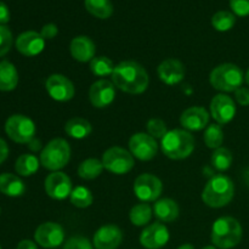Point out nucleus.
<instances>
[{
	"instance_id": "nucleus-32",
	"label": "nucleus",
	"mask_w": 249,
	"mask_h": 249,
	"mask_svg": "<svg viewBox=\"0 0 249 249\" xmlns=\"http://www.w3.org/2000/svg\"><path fill=\"white\" fill-rule=\"evenodd\" d=\"M224 142V131L221 125H219L218 123L211 124L206 128V131H204V143L207 145V147L213 148V150H216V148L221 147Z\"/></svg>"
},
{
	"instance_id": "nucleus-4",
	"label": "nucleus",
	"mask_w": 249,
	"mask_h": 249,
	"mask_svg": "<svg viewBox=\"0 0 249 249\" xmlns=\"http://www.w3.org/2000/svg\"><path fill=\"white\" fill-rule=\"evenodd\" d=\"M160 148L170 160H185L190 157L195 150L194 135L185 129L169 130L160 141Z\"/></svg>"
},
{
	"instance_id": "nucleus-9",
	"label": "nucleus",
	"mask_w": 249,
	"mask_h": 249,
	"mask_svg": "<svg viewBox=\"0 0 249 249\" xmlns=\"http://www.w3.org/2000/svg\"><path fill=\"white\" fill-rule=\"evenodd\" d=\"M162 190V181L156 175L148 173L139 175L134 181V194L143 203L158 201Z\"/></svg>"
},
{
	"instance_id": "nucleus-39",
	"label": "nucleus",
	"mask_w": 249,
	"mask_h": 249,
	"mask_svg": "<svg viewBox=\"0 0 249 249\" xmlns=\"http://www.w3.org/2000/svg\"><path fill=\"white\" fill-rule=\"evenodd\" d=\"M235 99L241 106H249V89L241 87L235 91Z\"/></svg>"
},
{
	"instance_id": "nucleus-16",
	"label": "nucleus",
	"mask_w": 249,
	"mask_h": 249,
	"mask_svg": "<svg viewBox=\"0 0 249 249\" xmlns=\"http://www.w3.org/2000/svg\"><path fill=\"white\" fill-rule=\"evenodd\" d=\"M169 238V230L164 224L153 223L143 229L140 235V243L146 249H160L167 245Z\"/></svg>"
},
{
	"instance_id": "nucleus-13",
	"label": "nucleus",
	"mask_w": 249,
	"mask_h": 249,
	"mask_svg": "<svg viewBox=\"0 0 249 249\" xmlns=\"http://www.w3.org/2000/svg\"><path fill=\"white\" fill-rule=\"evenodd\" d=\"M45 192L49 197L62 201L72 194V181L70 177L62 172H53L45 179Z\"/></svg>"
},
{
	"instance_id": "nucleus-11",
	"label": "nucleus",
	"mask_w": 249,
	"mask_h": 249,
	"mask_svg": "<svg viewBox=\"0 0 249 249\" xmlns=\"http://www.w3.org/2000/svg\"><path fill=\"white\" fill-rule=\"evenodd\" d=\"M129 150L133 157L147 162L157 156L158 143L156 139L148 134L136 133L129 140Z\"/></svg>"
},
{
	"instance_id": "nucleus-1",
	"label": "nucleus",
	"mask_w": 249,
	"mask_h": 249,
	"mask_svg": "<svg viewBox=\"0 0 249 249\" xmlns=\"http://www.w3.org/2000/svg\"><path fill=\"white\" fill-rule=\"evenodd\" d=\"M111 77L114 87L131 95L142 94L150 84L147 71L135 61H123L116 65Z\"/></svg>"
},
{
	"instance_id": "nucleus-46",
	"label": "nucleus",
	"mask_w": 249,
	"mask_h": 249,
	"mask_svg": "<svg viewBox=\"0 0 249 249\" xmlns=\"http://www.w3.org/2000/svg\"><path fill=\"white\" fill-rule=\"evenodd\" d=\"M245 80H246V83H247L248 87H249V68H248L247 73H246V74H245Z\"/></svg>"
},
{
	"instance_id": "nucleus-42",
	"label": "nucleus",
	"mask_w": 249,
	"mask_h": 249,
	"mask_svg": "<svg viewBox=\"0 0 249 249\" xmlns=\"http://www.w3.org/2000/svg\"><path fill=\"white\" fill-rule=\"evenodd\" d=\"M7 156H9V146H7V143L0 138V164L6 160Z\"/></svg>"
},
{
	"instance_id": "nucleus-22",
	"label": "nucleus",
	"mask_w": 249,
	"mask_h": 249,
	"mask_svg": "<svg viewBox=\"0 0 249 249\" xmlns=\"http://www.w3.org/2000/svg\"><path fill=\"white\" fill-rule=\"evenodd\" d=\"M153 214L160 223H172L177 220L180 214L179 206L170 198H162L155 202Z\"/></svg>"
},
{
	"instance_id": "nucleus-5",
	"label": "nucleus",
	"mask_w": 249,
	"mask_h": 249,
	"mask_svg": "<svg viewBox=\"0 0 249 249\" xmlns=\"http://www.w3.org/2000/svg\"><path fill=\"white\" fill-rule=\"evenodd\" d=\"M245 74L235 63H223L214 68L209 74V83L214 89L224 92H235L242 87Z\"/></svg>"
},
{
	"instance_id": "nucleus-3",
	"label": "nucleus",
	"mask_w": 249,
	"mask_h": 249,
	"mask_svg": "<svg viewBox=\"0 0 249 249\" xmlns=\"http://www.w3.org/2000/svg\"><path fill=\"white\" fill-rule=\"evenodd\" d=\"M243 230L240 221L232 216H221L216 219L212 228V242L214 247L231 249L240 245Z\"/></svg>"
},
{
	"instance_id": "nucleus-8",
	"label": "nucleus",
	"mask_w": 249,
	"mask_h": 249,
	"mask_svg": "<svg viewBox=\"0 0 249 249\" xmlns=\"http://www.w3.org/2000/svg\"><path fill=\"white\" fill-rule=\"evenodd\" d=\"M101 160L105 169L116 175L126 174L133 169L135 164L133 155L125 148L118 147V146L105 151Z\"/></svg>"
},
{
	"instance_id": "nucleus-25",
	"label": "nucleus",
	"mask_w": 249,
	"mask_h": 249,
	"mask_svg": "<svg viewBox=\"0 0 249 249\" xmlns=\"http://www.w3.org/2000/svg\"><path fill=\"white\" fill-rule=\"evenodd\" d=\"M65 131L68 136L77 140H82V139L88 138L91 134L92 126L89 121L80 117H74L71 118L67 123L65 124Z\"/></svg>"
},
{
	"instance_id": "nucleus-20",
	"label": "nucleus",
	"mask_w": 249,
	"mask_h": 249,
	"mask_svg": "<svg viewBox=\"0 0 249 249\" xmlns=\"http://www.w3.org/2000/svg\"><path fill=\"white\" fill-rule=\"evenodd\" d=\"M157 73L160 79L164 84L173 87V85L180 84L185 78V67L179 60L175 58H168L160 62L158 66Z\"/></svg>"
},
{
	"instance_id": "nucleus-37",
	"label": "nucleus",
	"mask_w": 249,
	"mask_h": 249,
	"mask_svg": "<svg viewBox=\"0 0 249 249\" xmlns=\"http://www.w3.org/2000/svg\"><path fill=\"white\" fill-rule=\"evenodd\" d=\"M94 245L83 236H73L63 245V249H94Z\"/></svg>"
},
{
	"instance_id": "nucleus-41",
	"label": "nucleus",
	"mask_w": 249,
	"mask_h": 249,
	"mask_svg": "<svg viewBox=\"0 0 249 249\" xmlns=\"http://www.w3.org/2000/svg\"><path fill=\"white\" fill-rule=\"evenodd\" d=\"M10 21V10L2 1H0V26H5Z\"/></svg>"
},
{
	"instance_id": "nucleus-14",
	"label": "nucleus",
	"mask_w": 249,
	"mask_h": 249,
	"mask_svg": "<svg viewBox=\"0 0 249 249\" xmlns=\"http://www.w3.org/2000/svg\"><path fill=\"white\" fill-rule=\"evenodd\" d=\"M236 104L226 94H218L211 101V116L219 125L228 124L235 118Z\"/></svg>"
},
{
	"instance_id": "nucleus-15",
	"label": "nucleus",
	"mask_w": 249,
	"mask_h": 249,
	"mask_svg": "<svg viewBox=\"0 0 249 249\" xmlns=\"http://www.w3.org/2000/svg\"><path fill=\"white\" fill-rule=\"evenodd\" d=\"M116 99V87L107 79H99L89 89V100L96 108L108 107Z\"/></svg>"
},
{
	"instance_id": "nucleus-38",
	"label": "nucleus",
	"mask_w": 249,
	"mask_h": 249,
	"mask_svg": "<svg viewBox=\"0 0 249 249\" xmlns=\"http://www.w3.org/2000/svg\"><path fill=\"white\" fill-rule=\"evenodd\" d=\"M230 7L233 14L240 17L249 15V0H230Z\"/></svg>"
},
{
	"instance_id": "nucleus-7",
	"label": "nucleus",
	"mask_w": 249,
	"mask_h": 249,
	"mask_svg": "<svg viewBox=\"0 0 249 249\" xmlns=\"http://www.w3.org/2000/svg\"><path fill=\"white\" fill-rule=\"evenodd\" d=\"M5 131L12 141L28 145L36 138V124L23 114H14L5 123Z\"/></svg>"
},
{
	"instance_id": "nucleus-18",
	"label": "nucleus",
	"mask_w": 249,
	"mask_h": 249,
	"mask_svg": "<svg viewBox=\"0 0 249 249\" xmlns=\"http://www.w3.org/2000/svg\"><path fill=\"white\" fill-rule=\"evenodd\" d=\"M123 241V232L116 225H104L95 232L92 245L96 249H117Z\"/></svg>"
},
{
	"instance_id": "nucleus-36",
	"label": "nucleus",
	"mask_w": 249,
	"mask_h": 249,
	"mask_svg": "<svg viewBox=\"0 0 249 249\" xmlns=\"http://www.w3.org/2000/svg\"><path fill=\"white\" fill-rule=\"evenodd\" d=\"M14 38L12 33L6 26H0V57L6 55L11 50Z\"/></svg>"
},
{
	"instance_id": "nucleus-24",
	"label": "nucleus",
	"mask_w": 249,
	"mask_h": 249,
	"mask_svg": "<svg viewBox=\"0 0 249 249\" xmlns=\"http://www.w3.org/2000/svg\"><path fill=\"white\" fill-rule=\"evenodd\" d=\"M18 84V73L10 61L0 62V90L12 91Z\"/></svg>"
},
{
	"instance_id": "nucleus-27",
	"label": "nucleus",
	"mask_w": 249,
	"mask_h": 249,
	"mask_svg": "<svg viewBox=\"0 0 249 249\" xmlns=\"http://www.w3.org/2000/svg\"><path fill=\"white\" fill-rule=\"evenodd\" d=\"M104 169L102 160L97 158H88L78 167V175L84 180H94L102 174Z\"/></svg>"
},
{
	"instance_id": "nucleus-29",
	"label": "nucleus",
	"mask_w": 249,
	"mask_h": 249,
	"mask_svg": "<svg viewBox=\"0 0 249 249\" xmlns=\"http://www.w3.org/2000/svg\"><path fill=\"white\" fill-rule=\"evenodd\" d=\"M153 215V209L148 203H139L130 209L129 219L135 226H145L151 221Z\"/></svg>"
},
{
	"instance_id": "nucleus-6",
	"label": "nucleus",
	"mask_w": 249,
	"mask_h": 249,
	"mask_svg": "<svg viewBox=\"0 0 249 249\" xmlns=\"http://www.w3.org/2000/svg\"><path fill=\"white\" fill-rule=\"evenodd\" d=\"M71 160V146L65 139H53L40 153V164L51 172H60Z\"/></svg>"
},
{
	"instance_id": "nucleus-48",
	"label": "nucleus",
	"mask_w": 249,
	"mask_h": 249,
	"mask_svg": "<svg viewBox=\"0 0 249 249\" xmlns=\"http://www.w3.org/2000/svg\"><path fill=\"white\" fill-rule=\"evenodd\" d=\"M0 249H1V247H0Z\"/></svg>"
},
{
	"instance_id": "nucleus-34",
	"label": "nucleus",
	"mask_w": 249,
	"mask_h": 249,
	"mask_svg": "<svg viewBox=\"0 0 249 249\" xmlns=\"http://www.w3.org/2000/svg\"><path fill=\"white\" fill-rule=\"evenodd\" d=\"M236 16L230 11H218L212 17V26L219 32H228L235 26Z\"/></svg>"
},
{
	"instance_id": "nucleus-40",
	"label": "nucleus",
	"mask_w": 249,
	"mask_h": 249,
	"mask_svg": "<svg viewBox=\"0 0 249 249\" xmlns=\"http://www.w3.org/2000/svg\"><path fill=\"white\" fill-rule=\"evenodd\" d=\"M57 34H58V28L57 26L53 23L45 24L40 31V36H43L45 40H48V39H53Z\"/></svg>"
},
{
	"instance_id": "nucleus-26",
	"label": "nucleus",
	"mask_w": 249,
	"mask_h": 249,
	"mask_svg": "<svg viewBox=\"0 0 249 249\" xmlns=\"http://www.w3.org/2000/svg\"><path fill=\"white\" fill-rule=\"evenodd\" d=\"M84 5L89 14L100 19L109 18L113 14L111 0H84Z\"/></svg>"
},
{
	"instance_id": "nucleus-30",
	"label": "nucleus",
	"mask_w": 249,
	"mask_h": 249,
	"mask_svg": "<svg viewBox=\"0 0 249 249\" xmlns=\"http://www.w3.org/2000/svg\"><path fill=\"white\" fill-rule=\"evenodd\" d=\"M114 63L111 58L106 56H96L90 61V71L96 77H107L112 75L114 71Z\"/></svg>"
},
{
	"instance_id": "nucleus-21",
	"label": "nucleus",
	"mask_w": 249,
	"mask_h": 249,
	"mask_svg": "<svg viewBox=\"0 0 249 249\" xmlns=\"http://www.w3.org/2000/svg\"><path fill=\"white\" fill-rule=\"evenodd\" d=\"M70 50L72 57L78 62H90L95 57L96 45L89 36H78L71 41Z\"/></svg>"
},
{
	"instance_id": "nucleus-31",
	"label": "nucleus",
	"mask_w": 249,
	"mask_h": 249,
	"mask_svg": "<svg viewBox=\"0 0 249 249\" xmlns=\"http://www.w3.org/2000/svg\"><path fill=\"white\" fill-rule=\"evenodd\" d=\"M232 153L229 148L219 147L214 150L213 155H212L211 162L213 167L219 172H225L232 164Z\"/></svg>"
},
{
	"instance_id": "nucleus-44",
	"label": "nucleus",
	"mask_w": 249,
	"mask_h": 249,
	"mask_svg": "<svg viewBox=\"0 0 249 249\" xmlns=\"http://www.w3.org/2000/svg\"><path fill=\"white\" fill-rule=\"evenodd\" d=\"M28 148L31 151H33V152H38V151L41 150V141L34 138L33 140L28 143Z\"/></svg>"
},
{
	"instance_id": "nucleus-47",
	"label": "nucleus",
	"mask_w": 249,
	"mask_h": 249,
	"mask_svg": "<svg viewBox=\"0 0 249 249\" xmlns=\"http://www.w3.org/2000/svg\"><path fill=\"white\" fill-rule=\"evenodd\" d=\"M202 249H216V247H214V246H206V247H203Z\"/></svg>"
},
{
	"instance_id": "nucleus-33",
	"label": "nucleus",
	"mask_w": 249,
	"mask_h": 249,
	"mask_svg": "<svg viewBox=\"0 0 249 249\" xmlns=\"http://www.w3.org/2000/svg\"><path fill=\"white\" fill-rule=\"evenodd\" d=\"M70 201L77 208L84 209L91 206L92 202H94V197H92L91 191L89 189L84 186H78L71 194Z\"/></svg>"
},
{
	"instance_id": "nucleus-19",
	"label": "nucleus",
	"mask_w": 249,
	"mask_h": 249,
	"mask_svg": "<svg viewBox=\"0 0 249 249\" xmlns=\"http://www.w3.org/2000/svg\"><path fill=\"white\" fill-rule=\"evenodd\" d=\"M209 117H211V114L208 113L206 108L194 106L182 112L181 116H180V124L185 130L199 131L208 126Z\"/></svg>"
},
{
	"instance_id": "nucleus-43",
	"label": "nucleus",
	"mask_w": 249,
	"mask_h": 249,
	"mask_svg": "<svg viewBox=\"0 0 249 249\" xmlns=\"http://www.w3.org/2000/svg\"><path fill=\"white\" fill-rule=\"evenodd\" d=\"M17 249H38L36 243L31 240H22L21 242L17 245Z\"/></svg>"
},
{
	"instance_id": "nucleus-35",
	"label": "nucleus",
	"mask_w": 249,
	"mask_h": 249,
	"mask_svg": "<svg viewBox=\"0 0 249 249\" xmlns=\"http://www.w3.org/2000/svg\"><path fill=\"white\" fill-rule=\"evenodd\" d=\"M146 128H147L148 135H151L155 139H160V140H162L168 133L167 124H165L162 119H158V118L150 119V121L147 122Z\"/></svg>"
},
{
	"instance_id": "nucleus-23",
	"label": "nucleus",
	"mask_w": 249,
	"mask_h": 249,
	"mask_svg": "<svg viewBox=\"0 0 249 249\" xmlns=\"http://www.w3.org/2000/svg\"><path fill=\"white\" fill-rule=\"evenodd\" d=\"M0 192L9 197H19L26 192V185L17 175L4 173L0 175Z\"/></svg>"
},
{
	"instance_id": "nucleus-45",
	"label": "nucleus",
	"mask_w": 249,
	"mask_h": 249,
	"mask_svg": "<svg viewBox=\"0 0 249 249\" xmlns=\"http://www.w3.org/2000/svg\"><path fill=\"white\" fill-rule=\"evenodd\" d=\"M178 249H195V247L192 245H190V243H186V245L180 246V247Z\"/></svg>"
},
{
	"instance_id": "nucleus-17",
	"label": "nucleus",
	"mask_w": 249,
	"mask_h": 249,
	"mask_svg": "<svg viewBox=\"0 0 249 249\" xmlns=\"http://www.w3.org/2000/svg\"><path fill=\"white\" fill-rule=\"evenodd\" d=\"M17 51L27 57L39 55L45 48V39L36 31H27L19 34L15 41Z\"/></svg>"
},
{
	"instance_id": "nucleus-2",
	"label": "nucleus",
	"mask_w": 249,
	"mask_h": 249,
	"mask_svg": "<svg viewBox=\"0 0 249 249\" xmlns=\"http://www.w3.org/2000/svg\"><path fill=\"white\" fill-rule=\"evenodd\" d=\"M235 184L229 177L216 174L208 180L202 192V201L211 208H223L232 201Z\"/></svg>"
},
{
	"instance_id": "nucleus-28",
	"label": "nucleus",
	"mask_w": 249,
	"mask_h": 249,
	"mask_svg": "<svg viewBox=\"0 0 249 249\" xmlns=\"http://www.w3.org/2000/svg\"><path fill=\"white\" fill-rule=\"evenodd\" d=\"M39 165H40V160H38L34 155L26 153L17 158L15 170L21 177H31L36 174V170L39 169Z\"/></svg>"
},
{
	"instance_id": "nucleus-12",
	"label": "nucleus",
	"mask_w": 249,
	"mask_h": 249,
	"mask_svg": "<svg viewBox=\"0 0 249 249\" xmlns=\"http://www.w3.org/2000/svg\"><path fill=\"white\" fill-rule=\"evenodd\" d=\"M45 88L53 100L57 102H67L74 97L75 89L73 83L63 74H51L46 79Z\"/></svg>"
},
{
	"instance_id": "nucleus-10",
	"label": "nucleus",
	"mask_w": 249,
	"mask_h": 249,
	"mask_svg": "<svg viewBox=\"0 0 249 249\" xmlns=\"http://www.w3.org/2000/svg\"><path fill=\"white\" fill-rule=\"evenodd\" d=\"M34 240L43 248L53 249L60 247L65 242V230L60 224L48 221L36 228Z\"/></svg>"
}]
</instances>
